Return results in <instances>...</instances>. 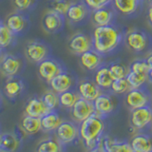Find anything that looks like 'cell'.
I'll return each mask as SVG.
<instances>
[{
	"label": "cell",
	"mask_w": 152,
	"mask_h": 152,
	"mask_svg": "<svg viewBox=\"0 0 152 152\" xmlns=\"http://www.w3.org/2000/svg\"><path fill=\"white\" fill-rule=\"evenodd\" d=\"M77 90L81 98H84L90 102H93L100 94L102 93V89L100 88L96 83L92 80H83L78 84Z\"/></svg>",
	"instance_id": "d6986e66"
},
{
	"label": "cell",
	"mask_w": 152,
	"mask_h": 152,
	"mask_svg": "<svg viewBox=\"0 0 152 152\" xmlns=\"http://www.w3.org/2000/svg\"><path fill=\"white\" fill-rule=\"evenodd\" d=\"M104 152H132L130 144L126 141H118L109 137L104 138L101 142Z\"/></svg>",
	"instance_id": "7402d4cb"
},
{
	"label": "cell",
	"mask_w": 152,
	"mask_h": 152,
	"mask_svg": "<svg viewBox=\"0 0 152 152\" xmlns=\"http://www.w3.org/2000/svg\"><path fill=\"white\" fill-rule=\"evenodd\" d=\"M90 14H91V10L82 0H80L79 2H72L66 14V17L69 19L70 23L81 24L87 21Z\"/></svg>",
	"instance_id": "5bb4252c"
},
{
	"label": "cell",
	"mask_w": 152,
	"mask_h": 152,
	"mask_svg": "<svg viewBox=\"0 0 152 152\" xmlns=\"http://www.w3.org/2000/svg\"><path fill=\"white\" fill-rule=\"evenodd\" d=\"M2 22V20H1V18H0V23H1Z\"/></svg>",
	"instance_id": "bcb514c9"
},
{
	"label": "cell",
	"mask_w": 152,
	"mask_h": 152,
	"mask_svg": "<svg viewBox=\"0 0 152 152\" xmlns=\"http://www.w3.org/2000/svg\"><path fill=\"white\" fill-rule=\"evenodd\" d=\"M150 68L145 59H138L132 62L130 65L129 70L133 71V72L140 73V74H147L148 73Z\"/></svg>",
	"instance_id": "74e56055"
},
{
	"label": "cell",
	"mask_w": 152,
	"mask_h": 152,
	"mask_svg": "<svg viewBox=\"0 0 152 152\" xmlns=\"http://www.w3.org/2000/svg\"><path fill=\"white\" fill-rule=\"evenodd\" d=\"M88 152H104L103 150H100V149H97V148H93V149H91L90 151H88Z\"/></svg>",
	"instance_id": "ee69618b"
},
{
	"label": "cell",
	"mask_w": 152,
	"mask_h": 152,
	"mask_svg": "<svg viewBox=\"0 0 152 152\" xmlns=\"http://www.w3.org/2000/svg\"><path fill=\"white\" fill-rule=\"evenodd\" d=\"M104 129V124L103 118L99 117L96 114H93L92 116L81 122L79 126V134L86 144L93 148V144H97Z\"/></svg>",
	"instance_id": "7a4b0ae2"
},
{
	"label": "cell",
	"mask_w": 152,
	"mask_h": 152,
	"mask_svg": "<svg viewBox=\"0 0 152 152\" xmlns=\"http://www.w3.org/2000/svg\"><path fill=\"white\" fill-rule=\"evenodd\" d=\"M6 25L16 36H22L30 30L31 20L28 12L16 11L9 14L6 18Z\"/></svg>",
	"instance_id": "8992f818"
},
{
	"label": "cell",
	"mask_w": 152,
	"mask_h": 152,
	"mask_svg": "<svg viewBox=\"0 0 152 152\" xmlns=\"http://www.w3.org/2000/svg\"><path fill=\"white\" fill-rule=\"evenodd\" d=\"M108 69L110 70V73L114 80L126 78L128 71H129V70H127L126 66L120 63V62H112V63L108 65Z\"/></svg>",
	"instance_id": "e575fe53"
},
{
	"label": "cell",
	"mask_w": 152,
	"mask_h": 152,
	"mask_svg": "<svg viewBox=\"0 0 152 152\" xmlns=\"http://www.w3.org/2000/svg\"><path fill=\"white\" fill-rule=\"evenodd\" d=\"M6 53H7V51L0 48V62L2 61V59L4 58V56L6 55Z\"/></svg>",
	"instance_id": "b9f144b4"
},
{
	"label": "cell",
	"mask_w": 152,
	"mask_h": 152,
	"mask_svg": "<svg viewBox=\"0 0 152 152\" xmlns=\"http://www.w3.org/2000/svg\"><path fill=\"white\" fill-rule=\"evenodd\" d=\"M24 89H25L24 80H22L19 76L8 77L4 85L5 93L10 99H15L24 91Z\"/></svg>",
	"instance_id": "44dd1931"
},
{
	"label": "cell",
	"mask_w": 152,
	"mask_h": 152,
	"mask_svg": "<svg viewBox=\"0 0 152 152\" xmlns=\"http://www.w3.org/2000/svg\"><path fill=\"white\" fill-rule=\"evenodd\" d=\"M152 122V107L150 104L131 110L130 124L135 129H142Z\"/></svg>",
	"instance_id": "4fadbf2b"
},
{
	"label": "cell",
	"mask_w": 152,
	"mask_h": 152,
	"mask_svg": "<svg viewBox=\"0 0 152 152\" xmlns=\"http://www.w3.org/2000/svg\"><path fill=\"white\" fill-rule=\"evenodd\" d=\"M36 152H61L60 144L53 139L44 140L39 142Z\"/></svg>",
	"instance_id": "836d02e7"
},
{
	"label": "cell",
	"mask_w": 152,
	"mask_h": 152,
	"mask_svg": "<svg viewBox=\"0 0 152 152\" xmlns=\"http://www.w3.org/2000/svg\"><path fill=\"white\" fill-rule=\"evenodd\" d=\"M142 0H112L111 5L116 12L125 16H131L140 11Z\"/></svg>",
	"instance_id": "ac0fdd59"
},
{
	"label": "cell",
	"mask_w": 152,
	"mask_h": 152,
	"mask_svg": "<svg viewBox=\"0 0 152 152\" xmlns=\"http://www.w3.org/2000/svg\"><path fill=\"white\" fill-rule=\"evenodd\" d=\"M90 18L95 27L111 25V24H114V20L116 18V11L112 7V5L109 4L91 11Z\"/></svg>",
	"instance_id": "30bf717a"
},
{
	"label": "cell",
	"mask_w": 152,
	"mask_h": 152,
	"mask_svg": "<svg viewBox=\"0 0 152 152\" xmlns=\"http://www.w3.org/2000/svg\"><path fill=\"white\" fill-rule=\"evenodd\" d=\"M0 1H2V0H0Z\"/></svg>",
	"instance_id": "816d5d0a"
},
{
	"label": "cell",
	"mask_w": 152,
	"mask_h": 152,
	"mask_svg": "<svg viewBox=\"0 0 152 152\" xmlns=\"http://www.w3.org/2000/svg\"><path fill=\"white\" fill-rule=\"evenodd\" d=\"M1 141H2V134H0V145H1Z\"/></svg>",
	"instance_id": "f6af8a7d"
},
{
	"label": "cell",
	"mask_w": 152,
	"mask_h": 152,
	"mask_svg": "<svg viewBox=\"0 0 152 152\" xmlns=\"http://www.w3.org/2000/svg\"><path fill=\"white\" fill-rule=\"evenodd\" d=\"M24 111H25L26 115L41 118L50 110L47 108V107L45 106V104L42 101L41 98L33 97L28 101V103L25 106Z\"/></svg>",
	"instance_id": "603a6c76"
},
{
	"label": "cell",
	"mask_w": 152,
	"mask_h": 152,
	"mask_svg": "<svg viewBox=\"0 0 152 152\" xmlns=\"http://www.w3.org/2000/svg\"><path fill=\"white\" fill-rule=\"evenodd\" d=\"M51 49L47 42L34 39L28 41L25 47L26 57L32 63L39 64L43 60L50 56Z\"/></svg>",
	"instance_id": "277c9868"
},
{
	"label": "cell",
	"mask_w": 152,
	"mask_h": 152,
	"mask_svg": "<svg viewBox=\"0 0 152 152\" xmlns=\"http://www.w3.org/2000/svg\"><path fill=\"white\" fill-rule=\"evenodd\" d=\"M147 79H148L149 82L152 83V69H150L149 71H148V73H147Z\"/></svg>",
	"instance_id": "7bdbcfd3"
},
{
	"label": "cell",
	"mask_w": 152,
	"mask_h": 152,
	"mask_svg": "<svg viewBox=\"0 0 152 152\" xmlns=\"http://www.w3.org/2000/svg\"><path fill=\"white\" fill-rule=\"evenodd\" d=\"M70 112L71 117L75 122H83L86 119L95 114L93 102L88 101V100L80 97L73 104V107L70 108Z\"/></svg>",
	"instance_id": "7c38bea8"
},
{
	"label": "cell",
	"mask_w": 152,
	"mask_h": 152,
	"mask_svg": "<svg viewBox=\"0 0 152 152\" xmlns=\"http://www.w3.org/2000/svg\"><path fill=\"white\" fill-rule=\"evenodd\" d=\"M126 104L131 110L150 104L151 95L145 87L139 88H130L126 94Z\"/></svg>",
	"instance_id": "ba28073f"
},
{
	"label": "cell",
	"mask_w": 152,
	"mask_h": 152,
	"mask_svg": "<svg viewBox=\"0 0 152 152\" xmlns=\"http://www.w3.org/2000/svg\"><path fill=\"white\" fill-rule=\"evenodd\" d=\"M150 2H151V5H152V0H150Z\"/></svg>",
	"instance_id": "7dc6e473"
},
{
	"label": "cell",
	"mask_w": 152,
	"mask_h": 152,
	"mask_svg": "<svg viewBox=\"0 0 152 152\" xmlns=\"http://www.w3.org/2000/svg\"><path fill=\"white\" fill-rule=\"evenodd\" d=\"M95 114L101 118H104L109 115L114 109V102L110 95L101 93L93 101Z\"/></svg>",
	"instance_id": "ffe728a7"
},
{
	"label": "cell",
	"mask_w": 152,
	"mask_h": 152,
	"mask_svg": "<svg viewBox=\"0 0 152 152\" xmlns=\"http://www.w3.org/2000/svg\"><path fill=\"white\" fill-rule=\"evenodd\" d=\"M132 152H137V151H132Z\"/></svg>",
	"instance_id": "681fc988"
},
{
	"label": "cell",
	"mask_w": 152,
	"mask_h": 152,
	"mask_svg": "<svg viewBox=\"0 0 152 152\" xmlns=\"http://www.w3.org/2000/svg\"><path fill=\"white\" fill-rule=\"evenodd\" d=\"M72 2L70 0H50L49 7L51 11H54L66 16Z\"/></svg>",
	"instance_id": "d6a6232c"
},
{
	"label": "cell",
	"mask_w": 152,
	"mask_h": 152,
	"mask_svg": "<svg viewBox=\"0 0 152 152\" xmlns=\"http://www.w3.org/2000/svg\"><path fill=\"white\" fill-rule=\"evenodd\" d=\"M65 69H66L64 65L59 60H57L56 58H53L51 56L48 57L47 59L40 62L37 66L38 75L40 76L41 79L48 83H50L57 74H59Z\"/></svg>",
	"instance_id": "52a82bcc"
},
{
	"label": "cell",
	"mask_w": 152,
	"mask_h": 152,
	"mask_svg": "<svg viewBox=\"0 0 152 152\" xmlns=\"http://www.w3.org/2000/svg\"><path fill=\"white\" fill-rule=\"evenodd\" d=\"M20 145V140L13 133H4L2 134V141L0 145L1 152H15Z\"/></svg>",
	"instance_id": "83f0119b"
},
{
	"label": "cell",
	"mask_w": 152,
	"mask_h": 152,
	"mask_svg": "<svg viewBox=\"0 0 152 152\" xmlns=\"http://www.w3.org/2000/svg\"><path fill=\"white\" fill-rule=\"evenodd\" d=\"M147 20H148L150 26H152V5H150L147 10Z\"/></svg>",
	"instance_id": "ab89813d"
},
{
	"label": "cell",
	"mask_w": 152,
	"mask_h": 152,
	"mask_svg": "<svg viewBox=\"0 0 152 152\" xmlns=\"http://www.w3.org/2000/svg\"><path fill=\"white\" fill-rule=\"evenodd\" d=\"M130 145L133 151L149 152L152 149V139L146 134H137L131 140Z\"/></svg>",
	"instance_id": "d4e9b609"
},
{
	"label": "cell",
	"mask_w": 152,
	"mask_h": 152,
	"mask_svg": "<svg viewBox=\"0 0 152 152\" xmlns=\"http://www.w3.org/2000/svg\"><path fill=\"white\" fill-rule=\"evenodd\" d=\"M145 60H146V62H147V64H148L149 68L152 69V52H151L150 54L147 55V57L145 58Z\"/></svg>",
	"instance_id": "60d3db41"
},
{
	"label": "cell",
	"mask_w": 152,
	"mask_h": 152,
	"mask_svg": "<svg viewBox=\"0 0 152 152\" xmlns=\"http://www.w3.org/2000/svg\"><path fill=\"white\" fill-rule=\"evenodd\" d=\"M39 0H13V4L17 11L20 12H31L33 10Z\"/></svg>",
	"instance_id": "8d00e7d4"
},
{
	"label": "cell",
	"mask_w": 152,
	"mask_h": 152,
	"mask_svg": "<svg viewBox=\"0 0 152 152\" xmlns=\"http://www.w3.org/2000/svg\"><path fill=\"white\" fill-rule=\"evenodd\" d=\"M42 101L44 102L45 106L50 111L55 110V109L60 106L59 101V94L56 93L53 90H48L42 95Z\"/></svg>",
	"instance_id": "4dcf8cb0"
},
{
	"label": "cell",
	"mask_w": 152,
	"mask_h": 152,
	"mask_svg": "<svg viewBox=\"0 0 152 152\" xmlns=\"http://www.w3.org/2000/svg\"><path fill=\"white\" fill-rule=\"evenodd\" d=\"M93 81L102 90L110 88V86L114 79L110 73V70L108 69V66L102 65L100 68L95 70Z\"/></svg>",
	"instance_id": "cb8c5ba5"
},
{
	"label": "cell",
	"mask_w": 152,
	"mask_h": 152,
	"mask_svg": "<svg viewBox=\"0 0 152 152\" xmlns=\"http://www.w3.org/2000/svg\"><path fill=\"white\" fill-rule=\"evenodd\" d=\"M130 88H131L126 81V79L122 78V79L114 80L109 89H110L114 94H124V93H126Z\"/></svg>",
	"instance_id": "d590c367"
},
{
	"label": "cell",
	"mask_w": 152,
	"mask_h": 152,
	"mask_svg": "<svg viewBox=\"0 0 152 152\" xmlns=\"http://www.w3.org/2000/svg\"><path fill=\"white\" fill-rule=\"evenodd\" d=\"M124 42L131 51L141 53L148 49L150 38L147 33L140 30H131L124 36Z\"/></svg>",
	"instance_id": "5b68a950"
},
{
	"label": "cell",
	"mask_w": 152,
	"mask_h": 152,
	"mask_svg": "<svg viewBox=\"0 0 152 152\" xmlns=\"http://www.w3.org/2000/svg\"><path fill=\"white\" fill-rule=\"evenodd\" d=\"M21 128L24 132L28 135L35 134L40 129H42L41 118L26 115L21 121Z\"/></svg>",
	"instance_id": "f1b7e54d"
},
{
	"label": "cell",
	"mask_w": 152,
	"mask_h": 152,
	"mask_svg": "<svg viewBox=\"0 0 152 152\" xmlns=\"http://www.w3.org/2000/svg\"><path fill=\"white\" fill-rule=\"evenodd\" d=\"M61 123L62 120L59 114L55 110L49 111L43 117H41V127L46 132L56 130V128L59 126Z\"/></svg>",
	"instance_id": "484cf974"
},
{
	"label": "cell",
	"mask_w": 152,
	"mask_h": 152,
	"mask_svg": "<svg viewBox=\"0 0 152 152\" xmlns=\"http://www.w3.org/2000/svg\"><path fill=\"white\" fill-rule=\"evenodd\" d=\"M79 62L82 68L88 71H95L104 63V55L95 50H90L79 55Z\"/></svg>",
	"instance_id": "e0dca14e"
},
{
	"label": "cell",
	"mask_w": 152,
	"mask_h": 152,
	"mask_svg": "<svg viewBox=\"0 0 152 152\" xmlns=\"http://www.w3.org/2000/svg\"><path fill=\"white\" fill-rule=\"evenodd\" d=\"M49 84L53 91L60 94L66 90L72 89L75 84V80L73 76L65 69L59 74H57Z\"/></svg>",
	"instance_id": "9a60e30c"
},
{
	"label": "cell",
	"mask_w": 152,
	"mask_h": 152,
	"mask_svg": "<svg viewBox=\"0 0 152 152\" xmlns=\"http://www.w3.org/2000/svg\"><path fill=\"white\" fill-rule=\"evenodd\" d=\"M82 1L87 5V6L91 10V11H94V10L99 9L107 6V5L111 4L112 0H82Z\"/></svg>",
	"instance_id": "f35d334b"
},
{
	"label": "cell",
	"mask_w": 152,
	"mask_h": 152,
	"mask_svg": "<svg viewBox=\"0 0 152 152\" xmlns=\"http://www.w3.org/2000/svg\"><path fill=\"white\" fill-rule=\"evenodd\" d=\"M151 125H152V122H151Z\"/></svg>",
	"instance_id": "f907efd6"
},
{
	"label": "cell",
	"mask_w": 152,
	"mask_h": 152,
	"mask_svg": "<svg viewBox=\"0 0 152 152\" xmlns=\"http://www.w3.org/2000/svg\"><path fill=\"white\" fill-rule=\"evenodd\" d=\"M126 79L129 84L131 88H139L145 87V84L146 83L147 79V74H140L133 72V71L129 70L127 75L126 76Z\"/></svg>",
	"instance_id": "1f68e13d"
},
{
	"label": "cell",
	"mask_w": 152,
	"mask_h": 152,
	"mask_svg": "<svg viewBox=\"0 0 152 152\" xmlns=\"http://www.w3.org/2000/svg\"><path fill=\"white\" fill-rule=\"evenodd\" d=\"M26 61L21 54L6 53L0 62V72L6 77L19 76L25 69Z\"/></svg>",
	"instance_id": "3957f363"
},
{
	"label": "cell",
	"mask_w": 152,
	"mask_h": 152,
	"mask_svg": "<svg viewBox=\"0 0 152 152\" xmlns=\"http://www.w3.org/2000/svg\"><path fill=\"white\" fill-rule=\"evenodd\" d=\"M93 50L102 55H107L115 51L124 41V32L114 24L95 27L92 32Z\"/></svg>",
	"instance_id": "6da1fadb"
},
{
	"label": "cell",
	"mask_w": 152,
	"mask_h": 152,
	"mask_svg": "<svg viewBox=\"0 0 152 152\" xmlns=\"http://www.w3.org/2000/svg\"><path fill=\"white\" fill-rule=\"evenodd\" d=\"M79 98H80V95L78 91L76 92L73 89L66 90V91L59 94L60 106L65 108H71Z\"/></svg>",
	"instance_id": "f546056e"
},
{
	"label": "cell",
	"mask_w": 152,
	"mask_h": 152,
	"mask_svg": "<svg viewBox=\"0 0 152 152\" xmlns=\"http://www.w3.org/2000/svg\"><path fill=\"white\" fill-rule=\"evenodd\" d=\"M55 133L59 142L63 144H68L76 139L79 134V128L72 122L62 121L59 126L56 128Z\"/></svg>",
	"instance_id": "2e32d148"
},
{
	"label": "cell",
	"mask_w": 152,
	"mask_h": 152,
	"mask_svg": "<svg viewBox=\"0 0 152 152\" xmlns=\"http://www.w3.org/2000/svg\"><path fill=\"white\" fill-rule=\"evenodd\" d=\"M69 49L71 52L81 55L84 52L93 49L92 36L84 32H77L70 37L69 41Z\"/></svg>",
	"instance_id": "9c48e42d"
},
{
	"label": "cell",
	"mask_w": 152,
	"mask_h": 152,
	"mask_svg": "<svg viewBox=\"0 0 152 152\" xmlns=\"http://www.w3.org/2000/svg\"><path fill=\"white\" fill-rule=\"evenodd\" d=\"M149 152H152V149H151V150H150V151H149Z\"/></svg>",
	"instance_id": "c3c4849f"
},
{
	"label": "cell",
	"mask_w": 152,
	"mask_h": 152,
	"mask_svg": "<svg viewBox=\"0 0 152 152\" xmlns=\"http://www.w3.org/2000/svg\"><path fill=\"white\" fill-rule=\"evenodd\" d=\"M16 35L10 30L5 22L0 23V48L6 50L13 46L16 42Z\"/></svg>",
	"instance_id": "4316f807"
},
{
	"label": "cell",
	"mask_w": 152,
	"mask_h": 152,
	"mask_svg": "<svg viewBox=\"0 0 152 152\" xmlns=\"http://www.w3.org/2000/svg\"><path fill=\"white\" fill-rule=\"evenodd\" d=\"M66 16L50 10L42 18V26L45 31L49 33H57L65 27Z\"/></svg>",
	"instance_id": "8fae6325"
}]
</instances>
